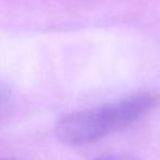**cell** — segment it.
Here are the masks:
<instances>
[{
  "label": "cell",
  "mask_w": 160,
  "mask_h": 160,
  "mask_svg": "<svg viewBox=\"0 0 160 160\" xmlns=\"http://www.w3.org/2000/svg\"><path fill=\"white\" fill-rule=\"evenodd\" d=\"M0 160H15V159H0Z\"/></svg>",
  "instance_id": "cell-3"
},
{
  "label": "cell",
  "mask_w": 160,
  "mask_h": 160,
  "mask_svg": "<svg viewBox=\"0 0 160 160\" xmlns=\"http://www.w3.org/2000/svg\"><path fill=\"white\" fill-rule=\"evenodd\" d=\"M160 99L151 92L81 110L64 116L55 128L59 140L69 145H84L102 139L135 122L151 111Z\"/></svg>",
  "instance_id": "cell-1"
},
{
  "label": "cell",
  "mask_w": 160,
  "mask_h": 160,
  "mask_svg": "<svg viewBox=\"0 0 160 160\" xmlns=\"http://www.w3.org/2000/svg\"><path fill=\"white\" fill-rule=\"evenodd\" d=\"M95 160H140L138 156L132 155V154H111V155H105L101 158H98Z\"/></svg>",
  "instance_id": "cell-2"
}]
</instances>
